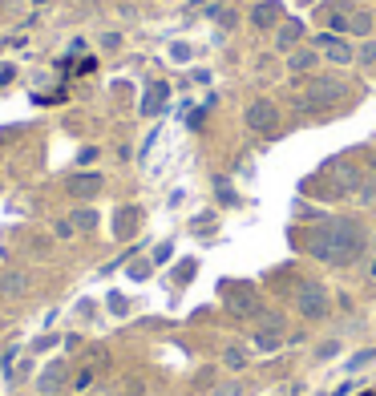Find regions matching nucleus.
Segmentation results:
<instances>
[{"mask_svg":"<svg viewBox=\"0 0 376 396\" xmlns=\"http://www.w3.org/2000/svg\"><path fill=\"white\" fill-rule=\"evenodd\" d=\"M304 37V20H287L283 29H279V37H275V49L279 53H287V49H295V41Z\"/></svg>","mask_w":376,"mask_h":396,"instance_id":"obj_16","label":"nucleus"},{"mask_svg":"<svg viewBox=\"0 0 376 396\" xmlns=\"http://www.w3.org/2000/svg\"><path fill=\"white\" fill-rule=\"evenodd\" d=\"M295 308L304 319H324L328 315V291L320 283H299V291H295Z\"/></svg>","mask_w":376,"mask_h":396,"instance_id":"obj_3","label":"nucleus"},{"mask_svg":"<svg viewBox=\"0 0 376 396\" xmlns=\"http://www.w3.org/2000/svg\"><path fill=\"white\" fill-rule=\"evenodd\" d=\"M93 396H114V392H93Z\"/></svg>","mask_w":376,"mask_h":396,"instance_id":"obj_35","label":"nucleus"},{"mask_svg":"<svg viewBox=\"0 0 376 396\" xmlns=\"http://www.w3.org/2000/svg\"><path fill=\"white\" fill-rule=\"evenodd\" d=\"M101 45H105V49H117V45H122V37H117V33H105V37H101Z\"/></svg>","mask_w":376,"mask_h":396,"instance_id":"obj_27","label":"nucleus"},{"mask_svg":"<svg viewBox=\"0 0 376 396\" xmlns=\"http://www.w3.org/2000/svg\"><path fill=\"white\" fill-rule=\"evenodd\" d=\"M130 275H134V279H146V275H150V263H134Z\"/></svg>","mask_w":376,"mask_h":396,"instance_id":"obj_28","label":"nucleus"},{"mask_svg":"<svg viewBox=\"0 0 376 396\" xmlns=\"http://www.w3.org/2000/svg\"><path fill=\"white\" fill-rule=\"evenodd\" d=\"M316 49H324L328 53V61H336V65H348V61H356V53H352V45L344 41V37H316Z\"/></svg>","mask_w":376,"mask_h":396,"instance_id":"obj_9","label":"nucleus"},{"mask_svg":"<svg viewBox=\"0 0 376 396\" xmlns=\"http://www.w3.org/2000/svg\"><path fill=\"white\" fill-rule=\"evenodd\" d=\"M243 121H247V130H251V133H275V126H279L275 101H267V98L251 101V105H247V114H243Z\"/></svg>","mask_w":376,"mask_h":396,"instance_id":"obj_4","label":"nucleus"},{"mask_svg":"<svg viewBox=\"0 0 376 396\" xmlns=\"http://www.w3.org/2000/svg\"><path fill=\"white\" fill-rule=\"evenodd\" d=\"M77 231V227H73V223H57V235H61V239H69V235Z\"/></svg>","mask_w":376,"mask_h":396,"instance_id":"obj_31","label":"nucleus"},{"mask_svg":"<svg viewBox=\"0 0 376 396\" xmlns=\"http://www.w3.org/2000/svg\"><path fill=\"white\" fill-rule=\"evenodd\" d=\"M368 275H372V279H376V259H372V263H368Z\"/></svg>","mask_w":376,"mask_h":396,"instance_id":"obj_34","label":"nucleus"},{"mask_svg":"<svg viewBox=\"0 0 376 396\" xmlns=\"http://www.w3.org/2000/svg\"><path fill=\"white\" fill-rule=\"evenodd\" d=\"M65 384H69V364L53 360V364H45V372L37 376V392L41 396H61L65 392Z\"/></svg>","mask_w":376,"mask_h":396,"instance_id":"obj_7","label":"nucleus"},{"mask_svg":"<svg viewBox=\"0 0 376 396\" xmlns=\"http://www.w3.org/2000/svg\"><path fill=\"white\" fill-rule=\"evenodd\" d=\"M336 352H340V340H328V344H320V348H316V356H320V360L336 356Z\"/></svg>","mask_w":376,"mask_h":396,"instance_id":"obj_24","label":"nucleus"},{"mask_svg":"<svg viewBox=\"0 0 376 396\" xmlns=\"http://www.w3.org/2000/svg\"><path fill=\"white\" fill-rule=\"evenodd\" d=\"M332 223V263L328 267H352L360 259V251L368 243V235L356 218H328Z\"/></svg>","mask_w":376,"mask_h":396,"instance_id":"obj_1","label":"nucleus"},{"mask_svg":"<svg viewBox=\"0 0 376 396\" xmlns=\"http://www.w3.org/2000/svg\"><path fill=\"white\" fill-rule=\"evenodd\" d=\"M73 227H77V231H93V227H98V215H93V211H77V215H73Z\"/></svg>","mask_w":376,"mask_h":396,"instance_id":"obj_22","label":"nucleus"},{"mask_svg":"<svg viewBox=\"0 0 376 396\" xmlns=\"http://www.w3.org/2000/svg\"><path fill=\"white\" fill-rule=\"evenodd\" d=\"M25 291H29V279H25V271H4V275H0V296L20 299Z\"/></svg>","mask_w":376,"mask_h":396,"instance_id":"obj_14","label":"nucleus"},{"mask_svg":"<svg viewBox=\"0 0 376 396\" xmlns=\"http://www.w3.org/2000/svg\"><path fill=\"white\" fill-rule=\"evenodd\" d=\"M13 77H17V69H13V65H4V69H0V85H8Z\"/></svg>","mask_w":376,"mask_h":396,"instance_id":"obj_30","label":"nucleus"},{"mask_svg":"<svg viewBox=\"0 0 376 396\" xmlns=\"http://www.w3.org/2000/svg\"><path fill=\"white\" fill-rule=\"evenodd\" d=\"M214 396H243V380H231L223 388H214Z\"/></svg>","mask_w":376,"mask_h":396,"instance_id":"obj_23","label":"nucleus"},{"mask_svg":"<svg viewBox=\"0 0 376 396\" xmlns=\"http://www.w3.org/2000/svg\"><path fill=\"white\" fill-rule=\"evenodd\" d=\"M356 57L364 61V65H376V41H368V45H364V49H360Z\"/></svg>","mask_w":376,"mask_h":396,"instance_id":"obj_25","label":"nucleus"},{"mask_svg":"<svg viewBox=\"0 0 376 396\" xmlns=\"http://www.w3.org/2000/svg\"><path fill=\"white\" fill-rule=\"evenodd\" d=\"M110 312H114V315H126V299H122V296H110Z\"/></svg>","mask_w":376,"mask_h":396,"instance_id":"obj_26","label":"nucleus"},{"mask_svg":"<svg viewBox=\"0 0 376 396\" xmlns=\"http://www.w3.org/2000/svg\"><path fill=\"white\" fill-rule=\"evenodd\" d=\"M283 340H287L283 319L271 315V312H263V324L255 328V348H259V352H275V348H283Z\"/></svg>","mask_w":376,"mask_h":396,"instance_id":"obj_6","label":"nucleus"},{"mask_svg":"<svg viewBox=\"0 0 376 396\" xmlns=\"http://www.w3.org/2000/svg\"><path fill=\"white\" fill-rule=\"evenodd\" d=\"M170 57H174V61H186V57H190V49H186V45H174V49H170Z\"/></svg>","mask_w":376,"mask_h":396,"instance_id":"obj_29","label":"nucleus"},{"mask_svg":"<svg viewBox=\"0 0 376 396\" xmlns=\"http://www.w3.org/2000/svg\"><path fill=\"white\" fill-rule=\"evenodd\" d=\"M166 98H170V85H166V81H154V85L146 89V98H142V114H146V117L162 114Z\"/></svg>","mask_w":376,"mask_h":396,"instance_id":"obj_13","label":"nucleus"},{"mask_svg":"<svg viewBox=\"0 0 376 396\" xmlns=\"http://www.w3.org/2000/svg\"><path fill=\"white\" fill-rule=\"evenodd\" d=\"M304 251H308L311 259H320V263H332V223L311 227V231L304 235Z\"/></svg>","mask_w":376,"mask_h":396,"instance_id":"obj_8","label":"nucleus"},{"mask_svg":"<svg viewBox=\"0 0 376 396\" xmlns=\"http://www.w3.org/2000/svg\"><path fill=\"white\" fill-rule=\"evenodd\" d=\"M138 218H142V211H138V206H122V211H117V223H114L117 239H130V235L138 231Z\"/></svg>","mask_w":376,"mask_h":396,"instance_id":"obj_15","label":"nucleus"},{"mask_svg":"<svg viewBox=\"0 0 376 396\" xmlns=\"http://www.w3.org/2000/svg\"><path fill=\"white\" fill-rule=\"evenodd\" d=\"M279 17H283V4H279V0H263V4L251 8V25H255V29H271Z\"/></svg>","mask_w":376,"mask_h":396,"instance_id":"obj_10","label":"nucleus"},{"mask_svg":"<svg viewBox=\"0 0 376 396\" xmlns=\"http://www.w3.org/2000/svg\"><path fill=\"white\" fill-rule=\"evenodd\" d=\"M340 98H344L340 77H316V81H308V89L299 93V110H304V114H324V110H332Z\"/></svg>","mask_w":376,"mask_h":396,"instance_id":"obj_2","label":"nucleus"},{"mask_svg":"<svg viewBox=\"0 0 376 396\" xmlns=\"http://www.w3.org/2000/svg\"><path fill=\"white\" fill-rule=\"evenodd\" d=\"M372 360H376V348H364V352H356V356L348 360V372H360L364 364H372Z\"/></svg>","mask_w":376,"mask_h":396,"instance_id":"obj_21","label":"nucleus"},{"mask_svg":"<svg viewBox=\"0 0 376 396\" xmlns=\"http://www.w3.org/2000/svg\"><path fill=\"white\" fill-rule=\"evenodd\" d=\"M166 259H170V247H166V243H162V247L154 251V263H166Z\"/></svg>","mask_w":376,"mask_h":396,"instance_id":"obj_32","label":"nucleus"},{"mask_svg":"<svg viewBox=\"0 0 376 396\" xmlns=\"http://www.w3.org/2000/svg\"><path fill=\"white\" fill-rule=\"evenodd\" d=\"M65 190L73 198H93L101 190V174H73V178L65 182Z\"/></svg>","mask_w":376,"mask_h":396,"instance_id":"obj_11","label":"nucleus"},{"mask_svg":"<svg viewBox=\"0 0 376 396\" xmlns=\"http://www.w3.org/2000/svg\"><path fill=\"white\" fill-rule=\"evenodd\" d=\"M223 299H227V308L235 315H263L259 296H255V287H247V283H227V287H223Z\"/></svg>","mask_w":376,"mask_h":396,"instance_id":"obj_5","label":"nucleus"},{"mask_svg":"<svg viewBox=\"0 0 376 396\" xmlns=\"http://www.w3.org/2000/svg\"><path fill=\"white\" fill-rule=\"evenodd\" d=\"M364 198H368V202H376V174L368 178V190H364Z\"/></svg>","mask_w":376,"mask_h":396,"instance_id":"obj_33","label":"nucleus"},{"mask_svg":"<svg viewBox=\"0 0 376 396\" xmlns=\"http://www.w3.org/2000/svg\"><path fill=\"white\" fill-rule=\"evenodd\" d=\"M332 178H336V190H340V194H352L360 186V170L352 162H336L332 166Z\"/></svg>","mask_w":376,"mask_h":396,"instance_id":"obj_12","label":"nucleus"},{"mask_svg":"<svg viewBox=\"0 0 376 396\" xmlns=\"http://www.w3.org/2000/svg\"><path fill=\"white\" fill-rule=\"evenodd\" d=\"M372 13H352V20H348V33H356V37H368L372 33Z\"/></svg>","mask_w":376,"mask_h":396,"instance_id":"obj_18","label":"nucleus"},{"mask_svg":"<svg viewBox=\"0 0 376 396\" xmlns=\"http://www.w3.org/2000/svg\"><path fill=\"white\" fill-rule=\"evenodd\" d=\"M214 190H219V202H223V206H235V202H239V198H235V190H231V182H227V178H214Z\"/></svg>","mask_w":376,"mask_h":396,"instance_id":"obj_20","label":"nucleus"},{"mask_svg":"<svg viewBox=\"0 0 376 396\" xmlns=\"http://www.w3.org/2000/svg\"><path fill=\"white\" fill-rule=\"evenodd\" d=\"M316 61H320L316 49H295L292 61H287V69H292V73H308V69H316Z\"/></svg>","mask_w":376,"mask_h":396,"instance_id":"obj_17","label":"nucleus"},{"mask_svg":"<svg viewBox=\"0 0 376 396\" xmlns=\"http://www.w3.org/2000/svg\"><path fill=\"white\" fill-rule=\"evenodd\" d=\"M223 364H227L231 372H243V368H247V352L239 344H231L227 352H223Z\"/></svg>","mask_w":376,"mask_h":396,"instance_id":"obj_19","label":"nucleus"}]
</instances>
